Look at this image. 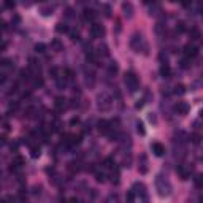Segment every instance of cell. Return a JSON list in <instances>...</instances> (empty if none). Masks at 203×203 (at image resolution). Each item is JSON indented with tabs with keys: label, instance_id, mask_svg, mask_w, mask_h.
<instances>
[{
	"label": "cell",
	"instance_id": "30bf717a",
	"mask_svg": "<svg viewBox=\"0 0 203 203\" xmlns=\"http://www.w3.org/2000/svg\"><path fill=\"white\" fill-rule=\"evenodd\" d=\"M189 110H190V107L186 102H178V103L175 105V111L178 114H181V116H186V114L189 113Z\"/></svg>",
	"mask_w": 203,
	"mask_h": 203
},
{
	"label": "cell",
	"instance_id": "7bdbcfd3",
	"mask_svg": "<svg viewBox=\"0 0 203 203\" xmlns=\"http://www.w3.org/2000/svg\"><path fill=\"white\" fill-rule=\"evenodd\" d=\"M17 108H19V103H17V102H13V103H10V111H16Z\"/></svg>",
	"mask_w": 203,
	"mask_h": 203
},
{
	"label": "cell",
	"instance_id": "836d02e7",
	"mask_svg": "<svg viewBox=\"0 0 203 203\" xmlns=\"http://www.w3.org/2000/svg\"><path fill=\"white\" fill-rule=\"evenodd\" d=\"M40 13H42L43 16H51V14H52V8H51V7H48V8H42V10H40Z\"/></svg>",
	"mask_w": 203,
	"mask_h": 203
},
{
	"label": "cell",
	"instance_id": "9a60e30c",
	"mask_svg": "<svg viewBox=\"0 0 203 203\" xmlns=\"http://www.w3.org/2000/svg\"><path fill=\"white\" fill-rule=\"evenodd\" d=\"M56 32H57V33H67V32H68V25H67L65 22H57V24H56Z\"/></svg>",
	"mask_w": 203,
	"mask_h": 203
},
{
	"label": "cell",
	"instance_id": "7c38bea8",
	"mask_svg": "<svg viewBox=\"0 0 203 203\" xmlns=\"http://www.w3.org/2000/svg\"><path fill=\"white\" fill-rule=\"evenodd\" d=\"M122 11H124L125 17H132V16H133V7H132V3L124 2V3H122Z\"/></svg>",
	"mask_w": 203,
	"mask_h": 203
},
{
	"label": "cell",
	"instance_id": "ffe728a7",
	"mask_svg": "<svg viewBox=\"0 0 203 203\" xmlns=\"http://www.w3.org/2000/svg\"><path fill=\"white\" fill-rule=\"evenodd\" d=\"M114 165H116V163H114L113 157H107L103 160V167H105V168H114Z\"/></svg>",
	"mask_w": 203,
	"mask_h": 203
},
{
	"label": "cell",
	"instance_id": "cb8c5ba5",
	"mask_svg": "<svg viewBox=\"0 0 203 203\" xmlns=\"http://www.w3.org/2000/svg\"><path fill=\"white\" fill-rule=\"evenodd\" d=\"M108 72H110V75H116L117 72H119V67H117L116 62L110 64V67H108Z\"/></svg>",
	"mask_w": 203,
	"mask_h": 203
},
{
	"label": "cell",
	"instance_id": "5b68a950",
	"mask_svg": "<svg viewBox=\"0 0 203 203\" xmlns=\"http://www.w3.org/2000/svg\"><path fill=\"white\" fill-rule=\"evenodd\" d=\"M98 110L100 111H110L111 110V98L108 95H100L98 97Z\"/></svg>",
	"mask_w": 203,
	"mask_h": 203
},
{
	"label": "cell",
	"instance_id": "484cf974",
	"mask_svg": "<svg viewBox=\"0 0 203 203\" xmlns=\"http://www.w3.org/2000/svg\"><path fill=\"white\" fill-rule=\"evenodd\" d=\"M105 203H119V197H117V194H111V195H108L107 202Z\"/></svg>",
	"mask_w": 203,
	"mask_h": 203
},
{
	"label": "cell",
	"instance_id": "ac0fdd59",
	"mask_svg": "<svg viewBox=\"0 0 203 203\" xmlns=\"http://www.w3.org/2000/svg\"><path fill=\"white\" fill-rule=\"evenodd\" d=\"M160 75L163 76V78H168V76L172 75V70H170L168 64H163V65L160 67Z\"/></svg>",
	"mask_w": 203,
	"mask_h": 203
},
{
	"label": "cell",
	"instance_id": "5bb4252c",
	"mask_svg": "<svg viewBox=\"0 0 203 203\" xmlns=\"http://www.w3.org/2000/svg\"><path fill=\"white\" fill-rule=\"evenodd\" d=\"M54 105H56V108H57V111H62L64 108H67V100L64 98V97H56Z\"/></svg>",
	"mask_w": 203,
	"mask_h": 203
},
{
	"label": "cell",
	"instance_id": "60d3db41",
	"mask_svg": "<svg viewBox=\"0 0 203 203\" xmlns=\"http://www.w3.org/2000/svg\"><path fill=\"white\" fill-rule=\"evenodd\" d=\"M102 8H103V11H105V16L110 17V16H111V8H110V5H103Z\"/></svg>",
	"mask_w": 203,
	"mask_h": 203
},
{
	"label": "cell",
	"instance_id": "9c48e42d",
	"mask_svg": "<svg viewBox=\"0 0 203 203\" xmlns=\"http://www.w3.org/2000/svg\"><path fill=\"white\" fill-rule=\"evenodd\" d=\"M110 125L111 124L108 122V121H105V119H102V121H98V122H97V129H98L100 133H103V135H110V132H111Z\"/></svg>",
	"mask_w": 203,
	"mask_h": 203
},
{
	"label": "cell",
	"instance_id": "4fadbf2b",
	"mask_svg": "<svg viewBox=\"0 0 203 203\" xmlns=\"http://www.w3.org/2000/svg\"><path fill=\"white\" fill-rule=\"evenodd\" d=\"M176 172L179 173L181 179H189V178H190V170H186L182 165H178V167H176Z\"/></svg>",
	"mask_w": 203,
	"mask_h": 203
},
{
	"label": "cell",
	"instance_id": "ba28073f",
	"mask_svg": "<svg viewBox=\"0 0 203 203\" xmlns=\"http://www.w3.org/2000/svg\"><path fill=\"white\" fill-rule=\"evenodd\" d=\"M151 151L154 152V155L162 157V155L165 154V146L162 145V143H159V141H154V143H151Z\"/></svg>",
	"mask_w": 203,
	"mask_h": 203
},
{
	"label": "cell",
	"instance_id": "7dc6e473",
	"mask_svg": "<svg viewBox=\"0 0 203 203\" xmlns=\"http://www.w3.org/2000/svg\"><path fill=\"white\" fill-rule=\"evenodd\" d=\"M138 170H140V173H141V175H145V173L148 172V168H146V165H140V168H138Z\"/></svg>",
	"mask_w": 203,
	"mask_h": 203
},
{
	"label": "cell",
	"instance_id": "ee69618b",
	"mask_svg": "<svg viewBox=\"0 0 203 203\" xmlns=\"http://www.w3.org/2000/svg\"><path fill=\"white\" fill-rule=\"evenodd\" d=\"M11 22L17 25V24H19V22H21V17L17 16V14H14V16H13V19H11Z\"/></svg>",
	"mask_w": 203,
	"mask_h": 203
},
{
	"label": "cell",
	"instance_id": "e575fe53",
	"mask_svg": "<svg viewBox=\"0 0 203 203\" xmlns=\"http://www.w3.org/2000/svg\"><path fill=\"white\" fill-rule=\"evenodd\" d=\"M95 179L98 182H103L105 181V173L103 172H95Z\"/></svg>",
	"mask_w": 203,
	"mask_h": 203
},
{
	"label": "cell",
	"instance_id": "d590c367",
	"mask_svg": "<svg viewBox=\"0 0 203 203\" xmlns=\"http://www.w3.org/2000/svg\"><path fill=\"white\" fill-rule=\"evenodd\" d=\"M148 121L151 122V124H157V117H155V114L154 113H148Z\"/></svg>",
	"mask_w": 203,
	"mask_h": 203
},
{
	"label": "cell",
	"instance_id": "d6986e66",
	"mask_svg": "<svg viewBox=\"0 0 203 203\" xmlns=\"http://www.w3.org/2000/svg\"><path fill=\"white\" fill-rule=\"evenodd\" d=\"M137 132H138V135H146V129H145V124L141 122V121H137Z\"/></svg>",
	"mask_w": 203,
	"mask_h": 203
},
{
	"label": "cell",
	"instance_id": "f907efd6",
	"mask_svg": "<svg viewBox=\"0 0 203 203\" xmlns=\"http://www.w3.org/2000/svg\"><path fill=\"white\" fill-rule=\"evenodd\" d=\"M65 14H67L68 17H72V16H73V10H72V8H67V10H65Z\"/></svg>",
	"mask_w": 203,
	"mask_h": 203
},
{
	"label": "cell",
	"instance_id": "d4e9b609",
	"mask_svg": "<svg viewBox=\"0 0 203 203\" xmlns=\"http://www.w3.org/2000/svg\"><path fill=\"white\" fill-rule=\"evenodd\" d=\"M176 32H178V33H184V32H186V22L179 21L178 24H176Z\"/></svg>",
	"mask_w": 203,
	"mask_h": 203
},
{
	"label": "cell",
	"instance_id": "3957f363",
	"mask_svg": "<svg viewBox=\"0 0 203 203\" xmlns=\"http://www.w3.org/2000/svg\"><path fill=\"white\" fill-rule=\"evenodd\" d=\"M184 54H186L187 59L194 60L195 57H198V54H200V48H198L197 45H194V43H189V45L184 46Z\"/></svg>",
	"mask_w": 203,
	"mask_h": 203
},
{
	"label": "cell",
	"instance_id": "d6a6232c",
	"mask_svg": "<svg viewBox=\"0 0 203 203\" xmlns=\"http://www.w3.org/2000/svg\"><path fill=\"white\" fill-rule=\"evenodd\" d=\"M111 182H113V184H117V182H119V172H113L111 173Z\"/></svg>",
	"mask_w": 203,
	"mask_h": 203
},
{
	"label": "cell",
	"instance_id": "44dd1931",
	"mask_svg": "<svg viewBox=\"0 0 203 203\" xmlns=\"http://www.w3.org/2000/svg\"><path fill=\"white\" fill-rule=\"evenodd\" d=\"M179 65H181V68H189V67L192 65V60L187 59V57H182L181 62H179Z\"/></svg>",
	"mask_w": 203,
	"mask_h": 203
},
{
	"label": "cell",
	"instance_id": "603a6c76",
	"mask_svg": "<svg viewBox=\"0 0 203 203\" xmlns=\"http://www.w3.org/2000/svg\"><path fill=\"white\" fill-rule=\"evenodd\" d=\"M64 75H65V79H73L75 78V72H73L72 68H64Z\"/></svg>",
	"mask_w": 203,
	"mask_h": 203
},
{
	"label": "cell",
	"instance_id": "e0dca14e",
	"mask_svg": "<svg viewBox=\"0 0 203 203\" xmlns=\"http://www.w3.org/2000/svg\"><path fill=\"white\" fill-rule=\"evenodd\" d=\"M189 37L190 40H200V37H202V33H200V30L197 27H192L189 30Z\"/></svg>",
	"mask_w": 203,
	"mask_h": 203
},
{
	"label": "cell",
	"instance_id": "1f68e13d",
	"mask_svg": "<svg viewBox=\"0 0 203 203\" xmlns=\"http://www.w3.org/2000/svg\"><path fill=\"white\" fill-rule=\"evenodd\" d=\"M0 65H2V67H7V68H13V67H14V64L11 62L10 59H3V60H2V64H0Z\"/></svg>",
	"mask_w": 203,
	"mask_h": 203
},
{
	"label": "cell",
	"instance_id": "db71d44e",
	"mask_svg": "<svg viewBox=\"0 0 203 203\" xmlns=\"http://www.w3.org/2000/svg\"><path fill=\"white\" fill-rule=\"evenodd\" d=\"M0 145H5V137H2V135H0Z\"/></svg>",
	"mask_w": 203,
	"mask_h": 203
},
{
	"label": "cell",
	"instance_id": "8fae6325",
	"mask_svg": "<svg viewBox=\"0 0 203 203\" xmlns=\"http://www.w3.org/2000/svg\"><path fill=\"white\" fill-rule=\"evenodd\" d=\"M83 19H84V21H95V19H97V11L92 10V8H84Z\"/></svg>",
	"mask_w": 203,
	"mask_h": 203
},
{
	"label": "cell",
	"instance_id": "816d5d0a",
	"mask_svg": "<svg viewBox=\"0 0 203 203\" xmlns=\"http://www.w3.org/2000/svg\"><path fill=\"white\" fill-rule=\"evenodd\" d=\"M5 81H7V76H5V75H0V84H3Z\"/></svg>",
	"mask_w": 203,
	"mask_h": 203
},
{
	"label": "cell",
	"instance_id": "f35d334b",
	"mask_svg": "<svg viewBox=\"0 0 203 203\" xmlns=\"http://www.w3.org/2000/svg\"><path fill=\"white\" fill-rule=\"evenodd\" d=\"M70 37H72L73 42H78V40H79V32L78 30H72V32H70Z\"/></svg>",
	"mask_w": 203,
	"mask_h": 203
},
{
	"label": "cell",
	"instance_id": "2e32d148",
	"mask_svg": "<svg viewBox=\"0 0 203 203\" xmlns=\"http://www.w3.org/2000/svg\"><path fill=\"white\" fill-rule=\"evenodd\" d=\"M51 48L54 49V51H62L64 45H62V42H60L59 38H54V40L51 42Z\"/></svg>",
	"mask_w": 203,
	"mask_h": 203
},
{
	"label": "cell",
	"instance_id": "7a4b0ae2",
	"mask_svg": "<svg viewBox=\"0 0 203 203\" xmlns=\"http://www.w3.org/2000/svg\"><path fill=\"white\" fill-rule=\"evenodd\" d=\"M124 81H125V86L129 87L130 92H135V90L138 89V86H140L138 78H137V75H135L133 72H127V73H125V75H124Z\"/></svg>",
	"mask_w": 203,
	"mask_h": 203
},
{
	"label": "cell",
	"instance_id": "bcb514c9",
	"mask_svg": "<svg viewBox=\"0 0 203 203\" xmlns=\"http://www.w3.org/2000/svg\"><path fill=\"white\" fill-rule=\"evenodd\" d=\"M195 186L198 187V189L202 187V178H200V176H197V178H195Z\"/></svg>",
	"mask_w": 203,
	"mask_h": 203
},
{
	"label": "cell",
	"instance_id": "b9f144b4",
	"mask_svg": "<svg viewBox=\"0 0 203 203\" xmlns=\"http://www.w3.org/2000/svg\"><path fill=\"white\" fill-rule=\"evenodd\" d=\"M45 49H46V46H45V45H42V43L35 46V51H37V52H45Z\"/></svg>",
	"mask_w": 203,
	"mask_h": 203
},
{
	"label": "cell",
	"instance_id": "6da1fadb",
	"mask_svg": "<svg viewBox=\"0 0 203 203\" xmlns=\"http://www.w3.org/2000/svg\"><path fill=\"white\" fill-rule=\"evenodd\" d=\"M155 189H157V194L160 197H168L170 192H172L170 182L165 178H162L160 175H157V178H155Z\"/></svg>",
	"mask_w": 203,
	"mask_h": 203
},
{
	"label": "cell",
	"instance_id": "681fc988",
	"mask_svg": "<svg viewBox=\"0 0 203 203\" xmlns=\"http://www.w3.org/2000/svg\"><path fill=\"white\" fill-rule=\"evenodd\" d=\"M5 8H14V2H5Z\"/></svg>",
	"mask_w": 203,
	"mask_h": 203
},
{
	"label": "cell",
	"instance_id": "f5cc1de1",
	"mask_svg": "<svg viewBox=\"0 0 203 203\" xmlns=\"http://www.w3.org/2000/svg\"><path fill=\"white\" fill-rule=\"evenodd\" d=\"M68 203H79V200L76 198V197H73V198H70V200H68Z\"/></svg>",
	"mask_w": 203,
	"mask_h": 203
},
{
	"label": "cell",
	"instance_id": "52a82bcc",
	"mask_svg": "<svg viewBox=\"0 0 203 203\" xmlns=\"http://www.w3.org/2000/svg\"><path fill=\"white\" fill-rule=\"evenodd\" d=\"M132 190H133L135 195H140V197H143V198H146V186L143 184V182H140V181L133 182Z\"/></svg>",
	"mask_w": 203,
	"mask_h": 203
},
{
	"label": "cell",
	"instance_id": "ab89813d",
	"mask_svg": "<svg viewBox=\"0 0 203 203\" xmlns=\"http://www.w3.org/2000/svg\"><path fill=\"white\" fill-rule=\"evenodd\" d=\"M145 103H146V102H145V100H143V98L137 100V103H135V108H137V110H141V108L145 107Z\"/></svg>",
	"mask_w": 203,
	"mask_h": 203
},
{
	"label": "cell",
	"instance_id": "4316f807",
	"mask_svg": "<svg viewBox=\"0 0 203 203\" xmlns=\"http://www.w3.org/2000/svg\"><path fill=\"white\" fill-rule=\"evenodd\" d=\"M173 92L176 94V95H182V94H186V87L182 86V84H178V86L175 87V90Z\"/></svg>",
	"mask_w": 203,
	"mask_h": 203
},
{
	"label": "cell",
	"instance_id": "83f0119b",
	"mask_svg": "<svg viewBox=\"0 0 203 203\" xmlns=\"http://www.w3.org/2000/svg\"><path fill=\"white\" fill-rule=\"evenodd\" d=\"M200 140H202L200 133H192L190 135V141H192L194 145H200Z\"/></svg>",
	"mask_w": 203,
	"mask_h": 203
},
{
	"label": "cell",
	"instance_id": "74e56055",
	"mask_svg": "<svg viewBox=\"0 0 203 203\" xmlns=\"http://www.w3.org/2000/svg\"><path fill=\"white\" fill-rule=\"evenodd\" d=\"M13 163H14V165H17V167H22V165H24V159H22L21 155H17V157L14 159Z\"/></svg>",
	"mask_w": 203,
	"mask_h": 203
},
{
	"label": "cell",
	"instance_id": "f546056e",
	"mask_svg": "<svg viewBox=\"0 0 203 203\" xmlns=\"http://www.w3.org/2000/svg\"><path fill=\"white\" fill-rule=\"evenodd\" d=\"M21 79L22 81H29L30 79V72L29 70H21Z\"/></svg>",
	"mask_w": 203,
	"mask_h": 203
},
{
	"label": "cell",
	"instance_id": "c3c4849f",
	"mask_svg": "<svg viewBox=\"0 0 203 203\" xmlns=\"http://www.w3.org/2000/svg\"><path fill=\"white\" fill-rule=\"evenodd\" d=\"M98 49H100V51H103V54H105V56H108V48H107L105 45H103V46H100Z\"/></svg>",
	"mask_w": 203,
	"mask_h": 203
},
{
	"label": "cell",
	"instance_id": "f6af8a7d",
	"mask_svg": "<svg viewBox=\"0 0 203 203\" xmlns=\"http://www.w3.org/2000/svg\"><path fill=\"white\" fill-rule=\"evenodd\" d=\"M78 122H79V117H78V116H73L72 119H70V124H72V125L78 124Z\"/></svg>",
	"mask_w": 203,
	"mask_h": 203
},
{
	"label": "cell",
	"instance_id": "f1b7e54d",
	"mask_svg": "<svg viewBox=\"0 0 203 203\" xmlns=\"http://www.w3.org/2000/svg\"><path fill=\"white\" fill-rule=\"evenodd\" d=\"M133 200H135L133 190H129V192L125 194V202H127V203H133Z\"/></svg>",
	"mask_w": 203,
	"mask_h": 203
},
{
	"label": "cell",
	"instance_id": "7402d4cb",
	"mask_svg": "<svg viewBox=\"0 0 203 203\" xmlns=\"http://www.w3.org/2000/svg\"><path fill=\"white\" fill-rule=\"evenodd\" d=\"M40 154H42V151H40L38 146H30V155L32 157L37 159V157H40Z\"/></svg>",
	"mask_w": 203,
	"mask_h": 203
},
{
	"label": "cell",
	"instance_id": "8992f818",
	"mask_svg": "<svg viewBox=\"0 0 203 203\" xmlns=\"http://www.w3.org/2000/svg\"><path fill=\"white\" fill-rule=\"evenodd\" d=\"M90 35H92L94 38H102L105 35V29L102 24H97V22H94L92 25H90Z\"/></svg>",
	"mask_w": 203,
	"mask_h": 203
},
{
	"label": "cell",
	"instance_id": "277c9868",
	"mask_svg": "<svg viewBox=\"0 0 203 203\" xmlns=\"http://www.w3.org/2000/svg\"><path fill=\"white\" fill-rule=\"evenodd\" d=\"M143 45H145V42H143V35L138 33V32L132 35V38H130V46L135 49V51L140 52V51H141V46H143Z\"/></svg>",
	"mask_w": 203,
	"mask_h": 203
},
{
	"label": "cell",
	"instance_id": "8d00e7d4",
	"mask_svg": "<svg viewBox=\"0 0 203 203\" xmlns=\"http://www.w3.org/2000/svg\"><path fill=\"white\" fill-rule=\"evenodd\" d=\"M43 83H45V81H43V78H38V76H37V78L33 79V86L35 87H42Z\"/></svg>",
	"mask_w": 203,
	"mask_h": 203
},
{
	"label": "cell",
	"instance_id": "4dcf8cb0",
	"mask_svg": "<svg viewBox=\"0 0 203 203\" xmlns=\"http://www.w3.org/2000/svg\"><path fill=\"white\" fill-rule=\"evenodd\" d=\"M49 75H51L54 79H57L59 78V68L57 67H51V68H49Z\"/></svg>",
	"mask_w": 203,
	"mask_h": 203
}]
</instances>
